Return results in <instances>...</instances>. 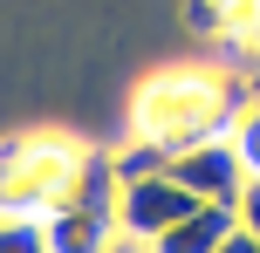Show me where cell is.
<instances>
[{
    "label": "cell",
    "mask_w": 260,
    "mask_h": 253,
    "mask_svg": "<svg viewBox=\"0 0 260 253\" xmlns=\"http://www.w3.org/2000/svg\"><path fill=\"white\" fill-rule=\"evenodd\" d=\"M96 178H103V171H96ZM41 233H48V253H110L123 240L103 185H89V192H76V199H62L55 212H41Z\"/></svg>",
    "instance_id": "obj_5"
},
{
    "label": "cell",
    "mask_w": 260,
    "mask_h": 253,
    "mask_svg": "<svg viewBox=\"0 0 260 253\" xmlns=\"http://www.w3.org/2000/svg\"><path fill=\"white\" fill-rule=\"evenodd\" d=\"M219 253H260V240H253L247 226H233V233H226V240H219Z\"/></svg>",
    "instance_id": "obj_10"
},
{
    "label": "cell",
    "mask_w": 260,
    "mask_h": 253,
    "mask_svg": "<svg viewBox=\"0 0 260 253\" xmlns=\"http://www.w3.org/2000/svg\"><path fill=\"white\" fill-rule=\"evenodd\" d=\"M233 151H240V164H247V178H260V96L240 103V117H233Z\"/></svg>",
    "instance_id": "obj_8"
},
{
    "label": "cell",
    "mask_w": 260,
    "mask_h": 253,
    "mask_svg": "<svg viewBox=\"0 0 260 253\" xmlns=\"http://www.w3.org/2000/svg\"><path fill=\"white\" fill-rule=\"evenodd\" d=\"M233 205H192V212L178 219V226H165L151 240V253H219V240L233 233Z\"/></svg>",
    "instance_id": "obj_6"
},
{
    "label": "cell",
    "mask_w": 260,
    "mask_h": 253,
    "mask_svg": "<svg viewBox=\"0 0 260 253\" xmlns=\"http://www.w3.org/2000/svg\"><path fill=\"white\" fill-rule=\"evenodd\" d=\"M110 253H151V246H144V240H117V246H110Z\"/></svg>",
    "instance_id": "obj_11"
},
{
    "label": "cell",
    "mask_w": 260,
    "mask_h": 253,
    "mask_svg": "<svg viewBox=\"0 0 260 253\" xmlns=\"http://www.w3.org/2000/svg\"><path fill=\"white\" fill-rule=\"evenodd\" d=\"M165 171L178 178L192 199H206V205H233L240 192H247V164H240V151H233V130L199 137V144L171 151V158H165Z\"/></svg>",
    "instance_id": "obj_4"
},
{
    "label": "cell",
    "mask_w": 260,
    "mask_h": 253,
    "mask_svg": "<svg viewBox=\"0 0 260 253\" xmlns=\"http://www.w3.org/2000/svg\"><path fill=\"white\" fill-rule=\"evenodd\" d=\"M233 219H240V226H247L253 240H260V178H247V192L233 199Z\"/></svg>",
    "instance_id": "obj_9"
},
{
    "label": "cell",
    "mask_w": 260,
    "mask_h": 253,
    "mask_svg": "<svg viewBox=\"0 0 260 253\" xmlns=\"http://www.w3.org/2000/svg\"><path fill=\"white\" fill-rule=\"evenodd\" d=\"M233 117H240V96L212 68H157L130 96V130L144 144V164H165L171 151L199 144V137L233 130Z\"/></svg>",
    "instance_id": "obj_1"
},
{
    "label": "cell",
    "mask_w": 260,
    "mask_h": 253,
    "mask_svg": "<svg viewBox=\"0 0 260 253\" xmlns=\"http://www.w3.org/2000/svg\"><path fill=\"white\" fill-rule=\"evenodd\" d=\"M192 205H206V199H192V192H185L178 178L165 171V164H123L117 192H110L117 233H123V240H144V246H151L165 226H178Z\"/></svg>",
    "instance_id": "obj_3"
},
{
    "label": "cell",
    "mask_w": 260,
    "mask_h": 253,
    "mask_svg": "<svg viewBox=\"0 0 260 253\" xmlns=\"http://www.w3.org/2000/svg\"><path fill=\"white\" fill-rule=\"evenodd\" d=\"M0 253H48L41 219L35 212H7V219H0Z\"/></svg>",
    "instance_id": "obj_7"
},
{
    "label": "cell",
    "mask_w": 260,
    "mask_h": 253,
    "mask_svg": "<svg viewBox=\"0 0 260 253\" xmlns=\"http://www.w3.org/2000/svg\"><path fill=\"white\" fill-rule=\"evenodd\" d=\"M96 171H103V164H96L76 137H62V130H21V137H7V144H0V219L7 212H35V219L55 212L62 199L89 192Z\"/></svg>",
    "instance_id": "obj_2"
}]
</instances>
